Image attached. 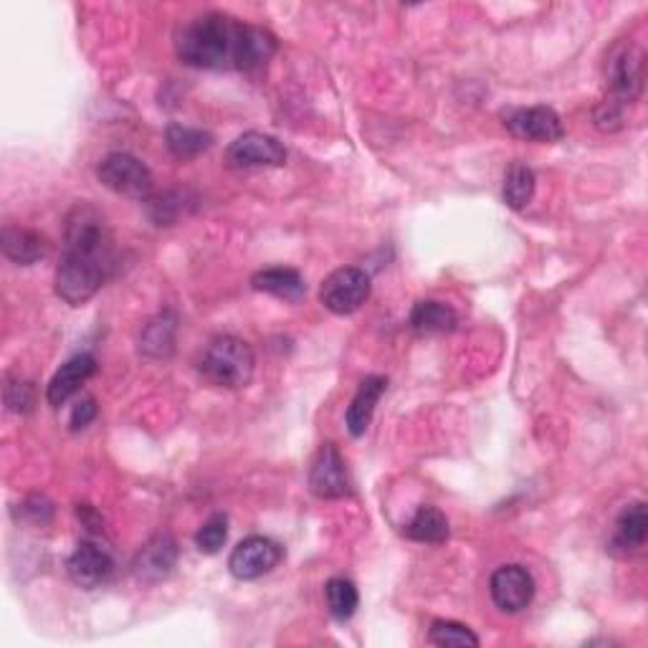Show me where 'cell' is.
<instances>
[{
	"label": "cell",
	"instance_id": "484cf974",
	"mask_svg": "<svg viewBox=\"0 0 648 648\" xmlns=\"http://www.w3.org/2000/svg\"><path fill=\"white\" fill-rule=\"evenodd\" d=\"M228 540V517L226 515H213L205 519V525L200 527L198 534H196V545L200 552H205V555H215V552H221V547L226 545Z\"/></svg>",
	"mask_w": 648,
	"mask_h": 648
},
{
	"label": "cell",
	"instance_id": "4316f807",
	"mask_svg": "<svg viewBox=\"0 0 648 648\" xmlns=\"http://www.w3.org/2000/svg\"><path fill=\"white\" fill-rule=\"evenodd\" d=\"M5 403L15 413H28L36 403L34 386H28V382H23V380H8Z\"/></svg>",
	"mask_w": 648,
	"mask_h": 648
},
{
	"label": "cell",
	"instance_id": "ba28073f",
	"mask_svg": "<svg viewBox=\"0 0 648 648\" xmlns=\"http://www.w3.org/2000/svg\"><path fill=\"white\" fill-rule=\"evenodd\" d=\"M309 490L319 499H345L352 494L345 459L334 444H322L309 469Z\"/></svg>",
	"mask_w": 648,
	"mask_h": 648
},
{
	"label": "cell",
	"instance_id": "3957f363",
	"mask_svg": "<svg viewBox=\"0 0 648 648\" xmlns=\"http://www.w3.org/2000/svg\"><path fill=\"white\" fill-rule=\"evenodd\" d=\"M256 357L249 342L234 334H219L208 342L200 357V373L219 388H246L254 378Z\"/></svg>",
	"mask_w": 648,
	"mask_h": 648
},
{
	"label": "cell",
	"instance_id": "ac0fdd59",
	"mask_svg": "<svg viewBox=\"0 0 648 648\" xmlns=\"http://www.w3.org/2000/svg\"><path fill=\"white\" fill-rule=\"evenodd\" d=\"M459 317L449 304L436 299H423L411 309V327L419 334H444L456 330Z\"/></svg>",
	"mask_w": 648,
	"mask_h": 648
},
{
	"label": "cell",
	"instance_id": "5b68a950",
	"mask_svg": "<svg viewBox=\"0 0 648 648\" xmlns=\"http://www.w3.org/2000/svg\"><path fill=\"white\" fill-rule=\"evenodd\" d=\"M370 276L357 267H345L332 271L325 279L322 290H319V299L332 315H352L363 304L370 299Z\"/></svg>",
	"mask_w": 648,
	"mask_h": 648
},
{
	"label": "cell",
	"instance_id": "cb8c5ba5",
	"mask_svg": "<svg viewBox=\"0 0 648 648\" xmlns=\"http://www.w3.org/2000/svg\"><path fill=\"white\" fill-rule=\"evenodd\" d=\"M175 345V317L163 315L155 322L148 325L145 334L140 340V350L152 357H167Z\"/></svg>",
	"mask_w": 648,
	"mask_h": 648
},
{
	"label": "cell",
	"instance_id": "7c38bea8",
	"mask_svg": "<svg viewBox=\"0 0 648 648\" xmlns=\"http://www.w3.org/2000/svg\"><path fill=\"white\" fill-rule=\"evenodd\" d=\"M67 570L69 578L74 580L79 588L92 590L104 586V582L111 578V573H115V559H111L109 552L99 547L97 542L84 540L79 542L74 552H71Z\"/></svg>",
	"mask_w": 648,
	"mask_h": 648
},
{
	"label": "cell",
	"instance_id": "30bf717a",
	"mask_svg": "<svg viewBox=\"0 0 648 648\" xmlns=\"http://www.w3.org/2000/svg\"><path fill=\"white\" fill-rule=\"evenodd\" d=\"M226 163L231 167H282L286 148L271 134L246 132L228 145Z\"/></svg>",
	"mask_w": 648,
	"mask_h": 648
},
{
	"label": "cell",
	"instance_id": "2e32d148",
	"mask_svg": "<svg viewBox=\"0 0 648 648\" xmlns=\"http://www.w3.org/2000/svg\"><path fill=\"white\" fill-rule=\"evenodd\" d=\"M251 286L256 292L271 294V297L284 302H299L307 294V284H304L299 271L286 267H271L259 271V274H254Z\"/></svg>",
	"mask_w": 648,
	"mask_h": 648
},
{
	"label": "cell",
	"instance_id": "603a6c76",
	"mask_svg": "<svg viewBox=\"0 0 648 648\" xmlns=\"http://www.w3.org/2000/svg\"><path fill=\"white\" fill-rule=\"evenodd\" d=\"M325 596H327V608L338 621H350L352 615L357 613L360 605V593L355 588V582L345 580V578H332L325 586Z\"/></svg>",
	"mask_w": 648,
	"mask_h": 648
},
{
	"label": "cell",
	"instance_id": "9a60e30c",
	"mask_svg": "<svg viewBox=\"0 0 648 648\" xmlns=\"http://www.w3.org/2000/svg\"><path fill=\"white\" fill-rule=\"evenodd\" d=\"M388 390V380L382 378V375H370V378H365L360 382L355 398H352V403L347 408V431L352 436H363L367 426H370L373 421V413H375V405H378V400L382 398V393Z\"/></svg>",
	"mask_w": 648,
	"mask_h": 648
},
{
	"label": "cell",
	"instance_id": "6da1fadb",
	"mask_svg": "<svg viewBox=\"0 0 648 648\" xmlns=\"http://www.w3.org/2000/svg\"><path fill=\"white\" fill-rule=\"evenodd\" d=\"M180 61L211 71H259L276 54V38L226 13L198 15L175 42Z\"/></svg>",
	"mask_w": 648,
	"mask_h": 648
},
{
	"label": "cell",
	"instance_id": "83f0119b",
	"mask_svg": "<svg viewBox=\"0 0 648 648\" xmlns=\"http://www.w3.org/2000/svg\"><path fill=\"white\" fill-rule=\"evenodd\" d=\"M94 419H97V400L94 398L79 400L74 411H71V431H84Z\"/></svg>",
	"mask_w": 648,
	"mask_h": 648
},
{
	"label": "cell",
	"instance_id": "7a4b0ae2",
	"mask_svg": "<svg viewBox=\"0 0 648 648\" xmlns=\"http://www.w3.org/2000/svg\"><path fill=\"white\" fill-rule=\"evenodd\" d=\"M111 267L115 251L102 213L86 203L76 205L67 219V249L56 269V294L79 307L102 290Z\"/></svg>",
	"mask_w": 648,
	"mask_h": 648
},
{
	"label": "cell",
	"instance_id": "5bb4252c",
	"mask_svg": "<svg viewBox=\"0 0 648 648\" xmlns=\"http://www.w3.org/2000/svg\"><path fill=\"white\" fill-rule=\"evenodd\" d=\"M94 373H97V360L92 355L71 357L67 365H61V370L54 375L49 388H46V400H49V405L59 408L67 403Z\"/></svg>",
	"mask_w": 648,
	"mask_h": 648
},
{
	"label": "cell",
	"instance_id": "7402d4cb",
	"mask_svg": "<svg viewBox=\"0 0 648 648\" xmlns=\"http://www.w3.org/2000/svg\"><path fill=\"white\" fill-rule=\"evenodd\" d=\"M534 188H538V178H534L532 167L525 163H515L509 167L507 178H504V203H507L511 211H522L532 203Z\"/></svg>",
	"mask_w": 648,
	"mask_h": 648
},
{
	"label": "cell",
	"instance_id": "d4e9b609",
	"mask_svg": "<svg viewBox=\"0 0 648 648\" xmlns=\"http://www.w3.org/2000/svg\"><path fill=\"white\" fill-rule=\"evenodd\" d=\"M428 641L434 646H456V648H476L479 636L469 626L456 621H434V626L428 631Z\"/></svg>",
	"mask_w": 648,
	"mask_h": 648
},
{
	"label": "cell",
	"instance_id": "52a82bcc",
	"mask_svg": "<svg viewBox=\"0 0 648 648\" xmlns=\"http://www.w3.org/2000/svg\"><path fill=\"white\" fill-rule=\"evenodd\" d=\"M608 82H611V102L618 107L636 102L644 92V51L636 44H623L613 54L608 67Z\"/></svg>",
	"mask_w": 648,
	"mask_h": 648
},
{
	"label": "cell",
	"instance_id": "44dd1931",
	"mask_svg": "<svg viewBox=\"0 0 648 648\" xmlns=\"http://www.w3.org/2000/svg\"><path fill=\"white\" fill-rule=\"evenodd\" d=\"M167 150L178 160H193L213 148V134L186 125H170L165 130Z\"/></svg>",
	"mask_w": 648,
	"mask_h": 648
},
{
	"label": "cell",
	"instance_id": "277c9868",
	"mask_svg": "<svg viewBox=\"0 0 648 648\" xmlns=\"http://www.w3.org/2000/svg\"><path fill=\"white\" fill-rule=\"evenodd\" d=\"M97 178L111 193L127 198H148L155 186L150 167L130 152H111L104 157L97 167Z\"/></svg>",
	"mask_w": 648,
	"mask_h": 648
},
{
	"label": "cell",
	"instance_id": "8fae6325",
	"mask_svg": "<svg viewBox=\"0 0 648 648\" xmlns=\"http://www.w3.org/2000/svg\"><path fill=\"white\" fill-rule=\"evenodd\" d=\"M494 605L504 613H519L532 603L534 578L522 565H504L492 575L490 582Z\"/></svg>",
	"mask_w": 648,
	"mask_h": 648
},
{
	"label": "cell",
	"instance_id": "9c48e42d",
	"mask_svg": "<svg viewBox=\"0 0 648 648\" xmlns=\"http://www.w3.org/2000/svg\"><path fill=\"white\" fill-rule=\"evenodd\" d=\"M507 130L519 140L532 142H559L565 138V125L552 107H522L509 109L504 115Z\"/></svg>",
	"mask_w": 648,
	"mask_h": 648
},
{
	"label": "cell",
	"instance_id": "8992f818",
	"mask_svg": "<svg viewBox=\"0 0 648 648\" xmlns=\"http://www.w3.org/2000/svg\"><path fill=\"white\" fill-rule=\"evenodd\" d=\"M284 559V547L279 542L254 534L238 542L228 557V570L238 580H256L269 575Z\"/></svg>",
	"mask_w": 648,
	"mask_h": 648
},
{
	"label": "cell",
	"instance_id": "4fadbf2b",
	"mask_svg": "<svg viewBox=\"0 0 648 648\" xmlns=\"http://www.w3.org/2000/svg\"><path fill=\"white\" fill-rule=\"evenodd\" d=\"M178 563V545L170 534H155L134 559V575L145 582H160L173 573Z\"/></svg>",
	"mask_w": 648,
	"mask_h": 648
},
{
	"label": "cell",
	"instance_id": "e0dca14e",
	"mask_svg": "<svg viewBox=\"0 0 648 648\" xmlns=\"http://www.w3.org/2000/svg\"><path fill=\"white\" fill-rule=\"evenodd\" d=\"M3 254L11 261L21 263V267H28V263L42 261L44 256L49 254V241H46L38 231L5 226L3 228Z\"/></svg>",
	"mask_w": 648,
	"mask_h": 648
},
{
	"label": "cell",
	"instance_id": "d6986e66",
	"mask_svg": "<svg viewBox=\"0 0 648 648\" xmlns=\"http://www.w3.org/2000/svg\"><path fill=\"white\" fill-rule=\"evenodd\" d=\"M648 538V515H646V504L636 502L628 504L626 509L621 511L618 522H615V547H621L623 552H634L641 550L646 545Z\"/></svg>",
	"mask_w": 648,
	"mask_h": 648
},
{
	"label": "cell",
	"instance_id": "ffe728a7",
	"mask_svg": "<svg viewBox=\"0 0 648 648\" xmlns=\"http://www.w3.org/2000/svg\"><path fill=\"white\" fill-rule=\"evenodd\" d=\"M449 519L436 507H421L405 525V538L423 545H441L449 540Z\"/></svg>",
	"mask_w": 648,
	"mask_h": 648
}]
</instances>
